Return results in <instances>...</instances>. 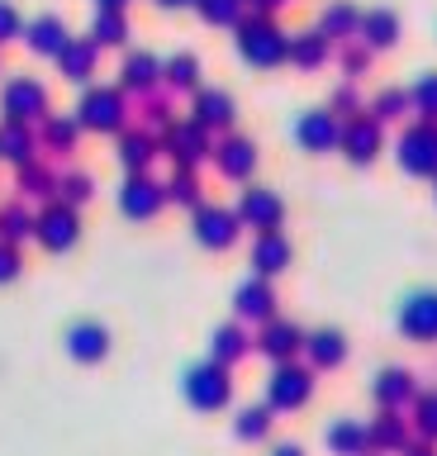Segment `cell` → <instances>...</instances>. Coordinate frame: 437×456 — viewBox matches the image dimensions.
I'll return each mask as SVG.
<instances>
[{"label":"cell","mask_w":437,"mask_h":456,"mask_svg":"<svg viewBox=\"0 0 437 456\" xmlns=\"http://www.w3.org/2000/svg\"><path fill=\"white\" fill-rule=\"evenodd\" d=\"M238 53H243L252 67H276L290 57V38L280 34L276 24L252 20V24H243V34H238Z\"/></svg>","instance_id":"1"},{"label":"cell","mask_w":437,"mask_h":456,"mask_svg":"<svg viewBox=\"0 0 437 456\" xmlns=\"http://www.w3.org/2000/svg\"><path fill=\"white\" fill-rule=\"evenodd\" d=\"M400 167L409 176H437V124H414L400 138Z\"/></svg>","instance_id":"2"},{"label":"cell","mask_w":437,"mask_h":456,"mask_svg":"<svg viewBox=\"0 0 437 456\" xmlns=\"http://www.w3.org/2000/svg\"><path fill=\"white\" fill-rule=\"evenodd\" d=\"M400 333L414 342H437V290H418L400 309Z\"/></svg>","instance_id":"3"},{"label":"cell","mask_w":437,"mask_h":456,"mask_svg":"<svg viewBox=\"0 0 437 456\" xmlns=\"http://www.w3.org/2000/svg\"><path fill=\"white\" fill-rule=\"evenodd\" d=\"M295 138H300L304 152H328L343 142V124H337L333 110H309V114H300V124H295Z\"/></svg>","instance_id":"4"},{"label":"cell","mask_w":437,"mask_h":456,"mask_svg":"<svg viewBox=\"0 0 437 456\" xmlns=\"http://www.w3.org/2000/svg\"><path fill=\"white\" fill-rule=\"evenodd\" d=\"M238 214H243V224L262 228V233H276L280 219H286V205H280L276 191H262V185H252V191L243 195V205H238Z\"/></svg>","instance_id":"5"},{"label":"cell","mask_w":437,"mask_h":456,"mask_svg":"<svg viewBox=\"0 0 437 456\" xmlns=\"http://www.w3.org/2000/svg\"><path fill=\"white\" fill-rule=\"evenodd\" d=\"M343 152L357 167H366L380 152V119H376V114H357L352 124H343Z\"/></svg>","instance_id":"6"},{"label":"cell","mask_w":437,"mask_h":456,"mask_svg":"<svg viewBox=\"0 0 437 456\" xmlns=\"http://www.w3.org/2000/svg\"><path fill=\"white\" fill-rule=\"evenodd\" d=\"M186 395H190L195 409H219L223 399H229V380H223L219 366H200V370H190Z\"/></svg>","instance_id":"7"},{"label":"cell","mask_w":437,"mask_h":456,"mask_svg":"<svg viewBox=\"0 0 437 456\" xmlns=\"http://www.w3.org/2000/svg\"><path fill=\"white\" fill-rule=\"evenodd\" d=\"M309 390H314V380H309V370L300 366H280L276 376H271V404L276 409H300Z\"/></svg>","instance_id":"8"},{"label":"cell","mask_w":437,"mask_h":456,"mask_svg":"<svg viewBox=\"0 0 437 456\" xmlns=\"http://www.w3.org/2000/svg\"><path fill=\"white\" fill-rule=\"evenodd\" d=\"M195 233H200L205 248H229L238 238V219L229 209H200L195 214Z\"/></svg>","instance_id":"9"},{"label":"cell","mask_w":437,"mask_h":456,"mask_svg":"<svg viewBox=\"0 0 437 456\" xmlns=\"http://www.w3.org/2000/svg\"><path fill=\"white\" fill-rule=\"evenodd\" d=\"M252 266L262 271V276H276V271L290 266V242L280 233H262L257 248H252Z\"/></svg>","instance_id":"10"},{"label":"cell","mask_w":437,"mask_h":456,"mask_svg":"<svg viewBox=\"0 0 437 456\" xmlns=\"http://www.w3.org/2000/svg\"><path fill=\"white\" fill-rule=\"evenodd\" d=\"M394 38H400V20H394L390 10L361 14V43L366 48H394Z\"/></svg>","instance_id":"11"},{"label":"cell","mask_w":437,"mask_h":456,"mask_svg":"<svg viewBox=\"0 0 437 456\" xmlns=\"http://www.w3.org/2000/svg\"><path fill=\"white\" fill-rule=\"evenodd\" d=\"M214 157H219V171H223V176H233V181L247 176V171L257 167V148H252L247 138H229Z\"/></svg>","instance_id":"12"},{"label":"cell","mask_w":437,"mask_h":456,"mask_svg":"<svg viewBox=\"0 0 437 456\" xmlns=\"http://www.w3.org/2000/svg\"><path fill=\"white\" fill-rule=\"evenodd\" d=\"M309 347V362L314 366H337L347 356V342H343V333H337V328H319L314 338L304 342Z\"/></svg>","instance_id":"13"},{"label":"cell","mask_w":437,"mask_h":456,"mask_svg":"<svg viewBox=\"0 0 437 456\" xmlns=\"http://www.w3.org/2000/svg\"><path fill=\"white\" fill-rule=\"evenodd\" d=\"M290 62L295 67H323V62H328V34H323V28H319V34H300V38H290Z\"/></svg>","instance_id":"14"},{"label":"cell","mask_w":437,"mask_h":456,"mask_svg":"<svg viewBox=\"0 0 437 456\" xmlns=\"http://www.w3.org/2000/svg\"><path fill=\"white\" fill-rule=\"evenodd\" d=\"M271 305H276V295L266 281H247L243 290H238V314H243V319H271Z\"/></svg>","instance_id":"15"},{"label":"cell","mask_w":437,"mask_h":456,"mask_svg":"<svg viewBox=\"0 0 437 456\" xmlns=\"http://www.w3.org/2000/svg\"><path fill=\"white\" fill-rule=\"evenodd\" d=\"M67 347H72L77 362H95V356H105V328H95V323H77L72 333H67Z\"/></svg>","instance_id":"16"},{"label":"cell","mask_w":437,"mask_h":456,"mask_svg":"<svg viewBox=\"0 0 437 456\" xmlns=\"http://www.w3.org/2000/svg\"><path fill=\"white\" fill-rule=\"evenodd\" d=\"M5 110L15 114V119H29V114L44 110V86H34V81H15L5 91Z\"/></svg>","instance_id":"17"},{"label":"cell","mask_w":437,"mask_h":456,"mask_svg":"<svg viewBox=\"0 0 437 456\" xmlns=\"http://www.w3.org/2000/svg\"><path fill=\"white\" fill-rule=\"evenodd\" d=\"M81 114H86L91 128H115L119 124V95L115 91H95V95H86Z\"/></svg>","instance_id":"18"},{"label":"cell","mask_w":437,"mask_h":456,"mask_svg":"<svg viewBox=\"0 0 437 456\" xmlns=\"http://www.w3.org/2000/svg\"><path fill=\"white\" fill-rule=\"evenodd\" d=\"M328 447H333L337 456H361V452H366V428L352 423V419L333 423V428H328Z\"/></svg>","instance_id":"19"},{"label":"cell","mask_w":437,"mask_h":456,"mask_svg":"<svg viewBox=\"0 0 437 456\" xmlns=\"http://www.w3.org/2000/svg\"><path fill=\"white\" fill-rule=\"evenodd\" d=\"M38 228H44V242H48V248H67V242L77 238V214H72V209H48Z\"/></svg>","instance_id":"20"},{"label":"cell","mask_w":437,"mask_h":456,"mask_svg":"<svg viewBox=\"0 0 437 456\" xmlns=\"http://www.w3.org/2000/svg\"><path fill=\"white\" fill-rule=\"evenodd\" d=\"M158 205H162L158 185L129 181V191H124V214H138V219H148V214H158Z\"/></svg>","instance_id":"21"},{"label":"cell","mask_w":437,"mask_h":456,"mask_svg":"<svg viewBox=\"0 0 437 456\" xmlns=\"http://www.w3.org/2000/svg\"><path fill=\"white\" fill-rule=\"evenodd\" d=\"M195 114H200V124L209 128H223V124H233V100L223 95V91H205L200 95V105H195Z\"/></svg>","instance_id":"22"},{"label":"cell","mask_w":437,"mask_h":456,"mask_svg":"<svg viewBox=\"0 0 437 456\" xmlns=\"http://www.w3.org/2000/svg\"><path fill=\"white\" fill-rule=\"evenodd\" d=\"M295 347H300V333H295V323H266V333H262V352L266 356H290Z\"/></svg>","instance_id":"23"},{"label":"cell","mask_w":437,"mask_h":456,"mask_svg":"<svg viewBox=\"0 0 437 456\" xmlns=\"http://www.w3.org/2000/svg\"><path fill=\"white\" fill-rule=\"evenodd\" d=\"M409 390H414V385H409V370H380V380H376V399H380L385 409L404 404Z\"/></svg>","instance_id":"24"},{"label":"cell","mask_w":437,"mask_h":456,"mask_svg":"<svg viewBox=\"0 0 437 456\" xmlns=\"http://www.w3.org/2000/svg\"><path fill=\"white\" fill-rule=\"evenodd\" d=\"M323 34H328V38H352V34H361V14L352 10V5H333L328 14H323Z\"/></svg>","instance_id":"25"},{"label":"cell","mask_w":437,"mask_h":456,"mask_svg":"<svg viewBox=\"0 0 437 456\" xmlns=\"http://www.w3.org/2000/svg\"><path fill=\"white\" fill-rule=\"evenodd\" d=\"M29 43H34L38 53H62V48H67V34H62L58 20H38V24L29 28Z\"/></svg>","instance_id":"26"},{"label":"cell","mask_w":437,"mask_h":456,"mask_svg":"<svg viewBox=\"0 0 437 456\" xmlns=\"http://www.w3.org/2000/svg\"><path fill=\"white\" fill-rule=\"evenodd\" d=\"M409 95H414V110L423 114V119L437 124V71H428V77H418V86H414Z\"/></svg>","instance_id":"27"},{"label":"cell","mask_w":437,"mask_h":456,"mask_svg":"<svg viewBox=\"0 0 437 456\" xmlns=\"http://www.w3.org/2000/svg\"><path fill=\"white\" fill-rule=\"evenodd\" d=\"M409 105H414V95H404V91H380L376 105H371V114H376L380 124H385V119H400Z\"/></svg>","instance_id":"28"},{"label":"cell","mask_w":437,"mask_h":456,"mask_svg":"<svg viewBox=\"0 0 437 456\" xmlns=\"http://www.w3.org/2000/svg\"><path fill=\"white\" fill-rule=\"evenodd\" d=\"M238 10H243V0H200V14L209 24H233Z\"/></svg>","instance_id":"29"},{"label":"cell","mask_w":437,"mask_h":456,"mask_svg":"<svg viewBox=\"0 0 437 456\" xmlns=\"http://www.w3.org/2000/svg\"><path fill=\"white\" fill-rule=\"evenodd\" d=\"M214 356H219V362H233V356H243V333H238V328H219Z\"/></svg>","instance_id":"30"},{"label":"cell","mask_w":437,"mask_h":456,"mask_svg":"<svg viewBox=\"0 0 437 456\" xmlns=\"http://www.w3.org/2000/svg\"><path fill=\"white\" fill-rule=\"evenodd\" d=\"M195 71H200V67H195V57L181 53V57H172V67H166V81H172V86H195Z\"/></svg>","instance_id":"31"},{"label":"cell","mask_w":437,"mask_h":456,"mask_svg":"<svg viewBox=\"0 0 437 456\" xmlns=\"http://www.w3.org/2000/svg\"><path fill=\"white\" fill-rule=\"evenodd\" d=\"M95 38H105V43H119L124 38V20L115 14V5H109L105 14H95Z\"/></svg>","instance_id":"32"},{"label":"cell","mask_w":437,"mask_h":456,"mask_svg":"<svg viewBox=\"0 0 437 456\" xmlns=\"http://www.w3.org/2000/svg\"><path fill=\"white\" fill-rule=\"evenodd\" d=\"M152 71H158V67H152V57H129V62H124V81H129V86H148Z\"/></svg>","instance_id":"33"},{"label":"cell","mask_w":437,"mask_h":456,"mask_svg":"<svg viewBox=\"0 0 437 456\" xmlns=\"http://www.w3.org/2000/svg\"><path fill=\"white\" fill-rule=\"evenodd\" d=\"M418 433L423 437H437V395H423L418 399Z\"/></svg>","instance_id":"34"},{"label":"cell","mask_w":437,"mask_h":456,"mask_svg":"<svg viewBox=\"0 0 437 456\" xmlns=\"http://www.w3.org/2000/svg\"><path fill=\"white\" fill-rule=\"evenodd\" d=\"M400 437H404L400 419H394V413H385V419L376 423V442H380V447H400Z\"/></svg>","instance_id":"35"},{"label":"cell","mask_w":437,"mask_h":456,"mask_svg":"<svg viewBox=\"0 0 437 456\" xmlns=\"http://www.w3.org/2000/svg\"><path fill=\"white\" fill-rule=\"evenodd\" d=\"M58 57L72 67V77H86V71H91V48H62Z\"/></svg>","instance_id":"36"},{"label":"cell","mask_w":437,"mask_h":456,"mask_svg":"<svg viewBox=\"0 0 437 456\" xmlns=\"http://www.w3.org/2000/svg\"><path fill=\"white\" fill-rule=\"evenodd\" d=\"M266 433V413L262 409H247L243 423H238V437H262Z\"/></svg>","instance_id":"37"},{"label":"cell","mask_w":437,"mask_h":456,"mask_svg":"<svg viewBox=\"0 0 437 456\" xmlns=\"http://www.w3.org/2000/svg\"><path fill=\"white\" fill-rule=\"evenodd\" d=\"M0 152H5V157H24V152H29V138H20L15 128H10V134H0Z\"/></svg>","instance_id":"38"},{"label":"cell","mask_w":437,"mask_h":456,"mask_svg":"<svg viewBox=\"0 0 437 456\" xmlns=\"http://www.w3.org/2000/svg\"><path fill=\"white\" fill-rule=\"evenodd\" d=\"M148 157H152V152H148L143 138H129V142H124V162H129V167H143Z\"/></svg>","instance_id":"39"},{"label":"cell","mask_w":437,"mask_h":456,"mask_svg":"<svg viewBox=\"0 0 437 456\" xmlns=\"http://www.w3.org/2000/svg\"><path fill=\"white\" fill-rule=\"evenodd\" d=\"M5 233H10V238H24V233H34V224L20 219V209H10V214H5Z\"/></svg>","instance_id":"40"},{"label":"cell","mask_w":437,"mask_h":456,"mask_svg":"<svg viewBox=\"0 0 437 456\" xmlns=\"http://www.w3.org/2000/svg\"><path fill=\"white\" fill-rule=\"evenodd\" d=\"M15 28H20L15 10H10V5H0V43H5V38H15Z\"/></svg>","instance_id":"41"},{"label":"cell","mask_w":437,"mask_h":456,"mask_svg":"<svg viewBox=\"0 0 437 456\" xmlns=\"http://www.w3.org/2000/svg\"><path fill=\"white\" fill-rule=\"evenodd\" d=\"M343 67L352 71V77H357V71L366 67V48H347V53H343Z\"/></svg>","instance_id":"42"},{"label":"cell","mask_w":437,"mask_h":456,"mask_svg":"<svg viewBox=\"0 0 437 456\" xmlns=\"http://www.w3.org/2000/svg\"><path fill=\"white\" fill-rule=\"evenodd\" d=\"M10 276H15V252L0 248V281H10Z\"/></svg>","instance_id":"43"},{"label":"cell","mask_w":437,"mask_h":456,"mask_svg":"<svg viewBox=\"0 0 437 456\" xmlns=\"http://www.w3.org/2000/svg\"><path fill=\"white\" fill-rule=\"evenodd\" d=\"M357 110V91H352V86H343V91H337V110Z\"/></svg>","instance_id":"44"},{"label":"cell","mask_w":437,"mask_h":456,"mask_svg":"<svg viewBox=\"0 0 437 456\" xmlns=\"http://www.w3.org/2000/svg\"><path fill=\"white\" fill-rule=\"evenodd\" d=\"M172 195H176V200H195V185H190V181H176Z\"/></svg>","instance_id":"45"},{"label":"cell","mask_w":437,"mask_h":456,"mask_svg":"<svg viewBox=\"0 0 437 456\" xmlns=\"http://www.w3.org/2000/svg\"><path fill=\"white\" fill-rule=\"evenodd\" d=\"M252 5H262V10H276V5H286V0H252Z\"/></svg>","instance_id":"46"},{"label":"cell","mask_w":437,"mask_h":456,"mask_svg":"<svg viewBox=\"0 0 437 456\" xmlns=\"http://www.w3.org/2000/svg\"><path fill=\"white\" fill-rule=\"evenodd\" d=\"M276 456H304L300 447H276Z\"/></svg>","instance_id":"47"},{"label":"cell","mask_w":437,"mask_h":456,"mask_svg":"<svg viewBox=\"0 0 437 456\" xmlns=\"http://www.w3.org/2000/svg\"><path fill=\"white\" fill-rule=\"evenodd\" d=\"M158 5H190V0H158Z\"/></svg>","instance_id":"48"},{"label":"cell","mask_w":437,"mask_h":456,"mask_svg":"<svg viewBox=\"0 0 437 456\" xmlns=\"http://www.w3.org/2000/svg\"><path fill=\"white\" fill-rule=\"evenodd\" d=\"M414 456H433V452H428V447H418V452H414Z\"/></svg>","instance_id":"49"},{"label":"cell","mask_w":437,"mask_h":456,"mask_svg":"<svg viewBox=\"0 0 437 456\" xmlns=\"http://www.w3.org/2000/svg\"><path fill=\"white\" fill-rule=\"evenodd\" d=\"M105 5H115V10H119V5H124V0H105Z\"/></svg>","instance_id":"50"}]
</instances>
